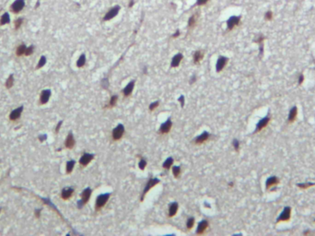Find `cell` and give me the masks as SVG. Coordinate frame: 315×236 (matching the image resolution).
Masks as SVG:
<instances>
[{
	"instance_id": "cell-24",
	"label": "cell",
	"mask_w": 315,
	"mask_h": 236,
	"mask_svg": "<svg viewBox=\"0 0 315 236\" xmlns=\"http://www.w3.org/2000/svg\"><path fill=\"white\" fill-rule=\"evenodd\" d=\"M204 57V53L202 51H196L193 53V63L198 64Z\"/></svg>"
},
{
	"instance_id": "cell-48",
	"label": "cell",
	"mask_w": 315,
	"mask_h": 236,
	"mask_svg": "<svg viewBox=\"0 0 315 236\" xmlns=\"http://www.w3.org/2000/svg\"><path fill=\"white\" fill-rule=\"evenodd\" d=\"M46 138H47V136H46V135H44V136H40V137H39V139H40L41 141H44Z\"/></svg>"
},
{
	"instance_id": "cell-13",
	"label": "cell",
	"mask_w": 315,
	"mask_h": 236,
	"mask_svg": "<svg viewBox=\"0 0 315 236\" xmlns=\"http://www.w3.org/2000/svg\"><path fill=\"white\" fill-rule=\"evenodd\" d=\"M298 115V107L297 106H293L292 108L289 111L288 116V123H294L296 121V118Z\"/></svg>"
},
{
	"instance_id": "cell-39",
	"label": "cell",
	"mask_w": 315,
	"mask_h": 236,
	"mask_svg": "<svg viewBox=\"0 0 315 236\" xmlns=\"http://www.w3.org/2000/svg\"><path fill=\"white\" fill-rule=\"evenodd\" d=\"M265 19L266 20H272V19H273V12L271 11V10H268V11H266L265 14Z\"/></svg>"
},
{
	"instance_id": "cell-35",
	"label": "cell",
	"mask_w": 315,
	"mask_h": 236,
	"mask_svg": "<svg viewBox=\"0 0 315 236\" xmlns=\"http://www.w3.org/2000/svg\"><path fill=\"white\" fill-rule=\"evenodd\" d=\"M172 173H173V175H174L176 178L179 177V175L181 174V167L179 166H174L172 168Z\"/></svg>"
},
{
	"instance_id": "cell-32",
	"label": "cell",
	"mask_w": 315,
	"mask_h": 236,
	"mask_svg": "<svg viewBox=\"0 0 315 236\" xmlns=\"http://www.w3.org/2000/svg\"><path fill=\"white\" fill-rule=\"evenodd\" d=\"M172 163H173V159L172 158H168L164 162V163H163V165H162V166H163L164 169H170V166L172 165Z\"/></svg>"
},
{
	"instance_id": "cell-27",
	"label": "cell",
	"mask_w": 315,
	"mask_h": 236,
	"mask_svg": "<svg viewBox=\"0 0 315 236\" xmlns=\"http://www.w3.org/2000/svg\"><path fill=\"white\" fill-rule=\"evenodd\" d=\"M196 20H197V15H193L191 16V18L189 19L188 20V27L189 28H193L195 26V24H196Z\"/></svg>"
},
{
	"instance_id": "cell-43",
	"label": "cell",
	"mask_w": 315,
	"mask_h": 236,
	"mask_svg": "<svg viewBox=\"0 0 315 236\" xmlns=\"http://www.w3.org/2000/svg\"><path fill=\"white\" fill-rule=\"evenodd\" d=\"M209 1V0H196V6H203V5H205L206 3H208Z\"/></svg>"
},
{
	"instance_id": "cell-19",
	"label": "cell",
	"mask_w": 315,
	"mask_h": 236,
	"mask_svg": "<svg viewBox=\"0 0 315 236\" xmlns=\"http://www.w3.org/2000/svg\"><path fill=\"white\" fill-rule=\"evenodd\" d=\"M208 138H209V134L208 132H204V133H202L200 136H198L196 138H195L194 142H195V144L199 145V144H202V143L205 142Z\"/></svg>"
},
{
	"instance_id": "cell-42",
	"label": "cell",
	"mask_w": 315,
	"mask_h": 236,
	"mask_svg": "<svg viewBox=\"0 0 315 236\" xmlns=\"http://www.w3.org/2000/svg\"><path fill=\"white\" fill-rule=\"evenodd\" d=\"M232 144H233L234 148H235L236 151H239V148H240V142H239V140H237V139H234Z\"/></svg>"
},
{
	"instance_id": "cell-16",
	"label": "cell",
	"mask_w": 315,
	"mask_h": 236,
	"mask_svg": "<svg viewBox=\"0 0 315 236\" xmlns=\"http://www.w3.org/2000/svg\"><path fill=\"white\" fill-rule=\"evenodd\" d=\"M171 125H172V123H171L170 119L169 118V119H168L165 123H163V124L161 125V126H160V128H159V132H160L161 134H167V133H169L170 130V128H171Z\"/></svg>"
},
{
	"instance_id": "cell-49",
	"label": "cell",
	"mask_w": 315,
	"mask_h": 236,
	"mask_svg": "<svg viewBox=\"0 0 315 236\" xmlns=\"http://www.w3.org/2000/svg\"><path fill=\"white\" fill-rule=\"evenodd\" d=\"M134 4H135V0H131L130 3L128 4V7H132L134 6Z\"/></svg>"
},
{
	"instance_id": "cell-4",
	"label": "cell",
	"mask_w": 315,
	"mask_h": 236,
	"mask_svg": "<svg viewBox=\"0 0 315 236\" xmlns=\"http://www.w3.org/2000/svg\"><path fill=\"white\" fill-rule=\"evenodd\" d=\"M124 133H125V127L123 125H118L113 130V134H112V137H113V140H119V139H121L122 137L124 136Z\"/></svg>"
},
{
	"instance_id": "cell-18",
	"label": "cell",
	"mask_w": 315,
	"mask_h": 236,
	"mask_svg": "<svg viewBox=\"0 0 315 236\" xmlns=\"http://www.w3.org/2000/svg\"><path fill=\"white\" fill-rule=\"evenodd\" d=\"M182 53H177V55H175L174 56H173L172 57V59H171V63H170V67L171 68H177L179 65H180V63H181V61L182 60Z\"/></svg>"
},
{
	"instance_id": "cell-9",
	"label": "cell",
	"mask_w": 315,
	"mask_h": 236,
	"mask_svg": "<svg viewBox=\"0 0 315 236\" xmlns=\"http://www.w3.org/2000/svg\"><path fill=\"white\" fill-rule=\"evenodd\" d=\"M228 61H229V59H228L226 56H219L218 61H216V71L220 72L226 67Z\"/></svg>"
},
{
	"instance_id": "cell-36",
	"label": "cell",
	"mask_w": 315,
	"mask_h": 236,
	"mask_svg": "<svg viewBox=\"0 0 315 236\" xmlns=\"http://www.w3.org/2000/svg\"><path fill=\"white\" fill-rule=\"evenodd\" d=\"M33 52H34V45H30V46L27 47L26 52H25V56H31L32 53H33Z\"/></svg>"
},
{
	"instance_id": "cell-10",
	"label": "cell",
	"mask_w": 315,
	"mask_h": 236,
	"mask_svg": "<svg viewBox=\"0 0 315 236\" xmlns=\"http://www.w3.org/2000/svg\"><path fill=\"white\" fill-rule=\"evenodd\" d=\"M269 122H270V117H269V115L264 117L263 119H261V120L257 123V125H256V129H255L254 132L257 133V132H260L261 130H263L264 128L268 125Z\"/></svg>"
},
{
	"instance_id": "cell-23",
	"label": "cell",
	"mask_w": 315,
	"mask_h": 236,
	"mask_svg": "<svg viewBox=\"0 0 315 236\" xmlns=\"http://www.w3.org/2000/svg\"><path fill=\"white\" fill-rule=\"evenodd\" d=\"M177 210H178V204L176 202L170 204V208H169V217L175 216V214L177 213Z\"/></svg>"
},
{
	"instance_id": "cell-45",
	"label": "cell",
	"mask_w": 315,
	"mask_h": 236,
	"mask_svg": "<svg viewBox=\"0 0 315 236\" xmlns=\"http://www.w3.org/2000/svg\"><path fill=\"white\" fill-rule=\"evenodd\" d=\"M63 124V122L62 121H60L58 124H57V125H56V132L57 133L58 131H59V129H60V127H61V125Z\"/></svg>"
},
{
	"instance_id": "cell-25",
	"label": "cell",
	"mask_w": 315,
	"mask_h": 236,
	"mask_svg": "<svg viewBox=\"0 0 315 236\" xmlns=\"http://www.w3.org/2000/svg\"><path fill=\"white\" fill-rule=\"evenodd\" d=\"M10 22V17H9V14L8 13H4L1 18H0V25L3 26V25H6V24H8Z\"/></svg>"
},
{
	"instance_id": "cell-40",
	"label": "cell",
	"mask_w": 315,
	"mask_h": 236,
	"mask_svg": "<svg viewBox=\"0 0 315 236\" xmlns=\"http://www.w3.org/2000/svg\"><path fill=\"white\" fill-rule=\"evenodd\" d=\"M146 165H147V162H146V160H144V159L141 160L140 162H139V164H138V166H139V168H140L141 170H144L145 167H146Z\"/></svg>"
},
{
	"instance_id": "cell-14",
	"label": "cell",
	"mask_w": 315,
	"mask_h": 236,
	"mask_svg": "<svg viewBox=\"0 0 315 236\" xmlns=\"http://www.w3.org/2000/svg\"><path fill=\"white\" fill-rule=\"evenodd\" d=\"M22 110H23V106H20V107H19V108L13 110L11 113H10V114H9V119L11 120V121H16V120H18L19 118L20 117V115H21Z\"/></svg>"
},
{
	"instance_id": "cell-15",
	"label": "cell",
	"mask_w": 315,
	"mask_h": 236,
	"mask_svg": "<svg viewBox=\"0 0 315 236\" xmlns=\"http://www.w3.org/2000/svg\"><path fill=\"white\" fill-rule=\"evenodd\" d=\"M51 96V91L50 90H43L41 93L40 96V102L42 104H45L48 102Z\"/></svg>"
},
{
	"instance_id": "cell-50",
	"label": "cell",
	"mask_w": 315,
	"mask_h": 236,
	"mask_svg": "<svg viewBox=\"0 0 315 236\" xmlns=\"http://www.w3.org/2000/svg\"><path fill=\"white\" fill-rule=\"evenodd\" d=\"M40 212H41V210H40V209L35 210V216H36L37 218H39V217H40Z\"/></svg>"
},
{
	"instance_id": "cell-26",
	"label": "cell",
	"mask_w": 315,
	"mask_h": 236,
	"mask_svg": "<svg viewBox=\"0 0 315 236\" xmlns=\"http://www.w3.org/2000/svg\"><path fill=\"white\" fill-rule=\"evenodd\" d=\"M26 49H27V47H26V45H23V44L20 45H19L18 48H17V50H16V55H17L18 56H21L25 55Z\"/></svg>"
},
{
	"instance_id": "cell-37",
	"label": "cell",
	"mask_w": 315,
	"mask_h": 236,
	"mask_svg": "<svg viewBox=\"0 0 315 236\" xmlns=\"http://www.w3.org/2000/svg\"><path fill=\"white\" fill-rule=\"evenodd\" d=\"M22 23H23V19L19 18L18 19H16V21H15V30H19L21 27V25H22Z\"/></svg>"
},
{
	"instance_id": "cell-44",
	"label": "cell",
	"mask_w": 315,
	"mask_h": 236,
	"mask_svg": "<svg viewBox=\"0 0 315 236\" xmlns=\"http://www.w3.org/2000/svg\"><path fill=\"white\" fill-rule=\"evenodd\" d=\"M303 81H304V76H303V74L301 73V74H299V79H298V83H299V85H301V84L303 83Z\"/></svg>"
},
{
	"instance_id": "cell-1",
	"label": "cell",
	"mask_w": 315,
	"mask_h": 236,
	"mask_svg": "<svg viewBox=\"0 0 315 236\" xmlns=\"http://www.w3.org/2000/svg\"><path fill=\"white\" fill-rule=\"evenodd\" d=\"M109 197H110V194H102V195H100L99 197H97L96 203H95V209H96V211L100 210L101 209L103 208V206L107 203Z\"/></svg>"
},
{
	"instance_id": "cell-51",
	"label": "cell",
	"mask_w": 315,
	"mask_h": 236,
	"mask_svg": "<svg viewBox=\"0 0 315 236\" xmlns=\"http://www.w3.org/2000/svg\"><path fill=\"white\" fill-rule=\"evenodd\" d=\"M39 6H40V1H38V2H37V4L35 5V7H35V9H37V8L39 7Z\"/></svg>"
},
{
	"instance_id": "cell-8",
	"label": "cell",
	"mask_w": 315,
	"mask_h": 236,
	"mask_svg": "<svg viewBox=\"0 0 315 236\" xmlns=\"http://www.w3.org/2000/svg\"><path fill=\"white\" fill-rule=\"evenodd\" d=\"M159 183V180L155 179V178H151V179L147 182V186H146V187H145V189H144V191H143V195H142V197H141V201H143V199H144V197H145V196H146L147 193L152 187H154L156 185H158Z\"/></svg>"
},
{
	"instance_id": "cell-29",
	"label": "cell",
	"mask_w": 315,
	"mask_h": 236,
	"mask_svg": "<svg viewBox=\"0 0 315 236\" xmlns=\"http://www.w3.org/2000/svg\"><path fill=\"white\" fill-rule=\"evenodd\" d=\"M6 88L7 89H10V88H12V86L14 85V77H13V75L11 74V75H10V76L8 77V79H7V81H6Z\"/></svg>"
},
{
	"instance_id": "cell-30",
	"label": "cell",
	"mask_w": 315,
	"mask_h": 236,
	"mask_svg": "<svg viewBox=\"0 0 315 236\" xmlns=\"http://www.w3.org/2000/svg\"><path fill=\"white\" fill-rule=\"evenodd\" d=\"M314 186H315V183H311V182H309V183L297 184V186L299 187L300 189H307V188H310V187Z\"/></svg>"
},
{
	"instance_id": "cell-46",
	"label": "cell",
	"mask_w": 315,
	"mask_h": 236,
	"mask_svg": "<svg viewBox=\"0 0 315 236\" xmlns=\"http://www.w3.org/2000/svg\"><path fill=\"white\" fill-rule=\"evenodd\" d=\"M179 102H181L182 106H183V105H184V97H183V96H181V97L179 98Z\"/></svg>"
},
{
	"instance_id": "cell-5",
	"label": "cell",
	"mask_w": 315,
	"mask_h": 236,
	"mask_svg": "<svg viewBox=\"0 0 315 236\" xmlns=\"http://www.w3.org/2000/svg\"><path fill=\"white\" fill-rule=\"evenodd\" d=\"M241 22V17L240 16H231L229 19L227 20V27L229 30H233L236 26H238Z\"/></svg>"
},
{
	"instance_id": "cell-52",
	"label": "cell",
	"mask_w": 315,
	"mask_h": 236,
	"mask_svg": "<svg viewBox=\"0 0 315 236\" xmlns=\"http://www.w3.org/2000/svg\"><path fill=\"white\" fill-rule=\"evenodd\" d=\"M193 80H195V77H193V78H192V79H191V83H193Z\"/></svg>"
},
{
	"instance_id": "cell-38",
	"label": "cell",
	"mask_w": 315,
	"mask_h": 236,
	"mask_svg": "<svg viewBox=\"0 0 315 236\" xmlns=\"http://www.w3.org/2000/svg\"><path fill=\"white\" fill-rule=\"evenodd\" d=\"M194 225V219L193 218H190L188 219L187 220V223H186V226H187V229L191 230L193 228V226Z\"/></svg>"
},
{
	"instance_id": "cell-28",
	"label": "cell",
	"mask_w": 315,
	"mask_h": 236,
	"mask_svg": "<svg viewBox=\"0 0 315 236\" xmlns=\"http://www.w3.org/2000/svg\"><path fill=\"white\" fill-rule=\"evenodd\" d=\"M85 64H86V56L84 55V53H82L77 61V66H78V68H82L85 66Z\"/></svg>"
},
{
	"instance_id": "cell-2",
	"label": "cell",
	"mask_w": 315,
	"mask_h": 236,
	"mask_svg": "<svg viewBox=\"0 0 315 236\" xmlns=\"http://www.w3.org/2000/svg\"><path fill=\"white\" fill-rule=\"evenodd\" d=\"M25 7V0H15L10 6V10L14 13L18 14Z\"/></svg>"
},
{
	"instance_id": "cell-17",
	"label": "cell",
	"mask_w": 315,
	"mask_h": 236,
	"mask_svg": "<svg viewBox=\"0 0 315 236\" xmlns=\"http://www.w3.org/2000/svg\"><path fill=\"white\" fill-rule=\"evenodd\" d=\"M74 193V189L71 188V187H67V188H64L62 190V193H61V197L63 199L67 200L68 198H70L73 195Z\"/></svg>"
},
{
	"instance_id": "cell-3",
	"label": "cell",
	"mask_w": 315,
	"mask_h": 236,
	"mask_svg": "<svg viewBox=\"0 0 315 236\" xmlns=\"http://www.w3.org/2000/svg\"><path fill=\"white\" fill-rule=\"evenodd\" d=\"M291 217V208L290 207H285L283 211L281 212L280 216L276 219V223L280 221H288Z\"/></svg>"
},
{
	"instance_id": "cell-22",
	"label": "cell",
	"mask_w": 315,
	"mask_h": 236,
	"mask_svg": "<svg viewBox=\"0 0 315 236\" xmlns=\"http://www.w3.org/2000/svg\"><path fill=\"white\" fill-rule=\"evenodd\" d=\"M135 87V80H132L130 83H128V85H126V87L124 89V95L125 96H129L130 94L132 93L133 90Z\"/></svg>"
},
{
	"instance_id": "cell-11",
	"label": "cell",
	"mask_w": 315,
	"mask_h": 236,
	"mask_svg": "<svg viewBox=\"0 0 315 236\" xmlns=\"http://www.w3.org/2000/svg\"><path fill=\"white\" fill-rule=\"evenodd\" d=\"M279 183H280V181H279V179L276 176H270L265 182V187H266L267 190H269L272 187L277 186Z\"/></svg>"
},
{
	"instance_id": "cell-41",
	"label": "cell",
	"mask_w": 315,
	"mask_h": 236,
	"mask_svg": "<svg viewBox=\"0 0 315 236\" xmlns=\"http://www.w3.org/2000/svg\"><path fill=\"white\" fill-rule=\"evenodd\" d=\"M158 106H159V102H153V103H151V104L149 105V111L155 110Z\"/></svg>"
},
{
	"instance_id": "cell-7",
	"label": "cell",
	"mask_w": 315,
	"mask_h": 236,
	"mask_svg": "<svg viewBox=\"0 0 315 236\" xmlns=\"http://www.w3.org/2000/svg\"><path fill=\"white\" fill-rule=\"evenodd\" d=\"M90 195H91V189L90 188H86L81 194V200L79 201L78 205H79V208H81L83 205H85V204L89 201L90 197Z\"/></svg>"
},
{
	"instance_id": "cell-31",
	"label": "cell",
	"mask_w": 315,
	"mask_h": 236,
	"mask_svg": "<svg viewBox=\"0 0 315 236\" xmlns=\"http://www.w3.org/2000/svg\"><path fill=\"white\" fill-rule=\"evenodd\" d=\"M75 163H76L75 160H69V162H67V174H71L72 173L73 168L75 166Z\"/></svg>"
},
{
	"instance_id": "cell-6",
	"label": "cell",
	"mask_w": 315,
	"mask_h": 236,
	"mask_svg": "<svg viewBox=\"0 0 315 236\" xmlns=\"http://www.w3.org/2000/svg\"><path fill=\"white\" fill-rule=\"evenodd\" d=\"M120 7H119V6H115V7H112L110 10H109V11H108L105 15H104V17H103V21H108V20H111L112 19H113L114 17H116L117 15H118V13H119V10H120Z\"/></svg>"
},
{
	"instance_id": "cell-12",
	"label": "cell",
	"mask_w": 315,
	"mask_h": 236,
	"mask_svg": "<svg viewBox=\"0 0 315 236\" xmlns=\"http://www.w3.org/2000/svg\"><path fill=\"white\" fill-rule=\"evenodd\" d=\"M93 157H94V156H93L92 154H90V153H84V154L82 155V157L80 158V160H79V163H80V165H81V166H83V167L87 166V165H88V164L91 162V160H92Z\"/></svg>"
},
{
	"instance_id": "cell-34",
	"label": "cell",
	"mask_w": 315,
	"mask_h": 236,
	"mask_svg": "<svg viewBox=\"0 0 315 236\" xmlns=\"http://www.w3.org/2000/svg\"><path fill=\"white\" fill-rule=\"evenodd\" d=\"M117 99H118V97H117V95H113V96H112V97H111L110 102H109V104H108V106H107V107H110V108H111V107H113V106H114V105L116 104Z\"/></svg>"
},
{
	"instance_id": "cell-33",
	"label": "cell",
	"mask_w": 315,
	"mask_h": 236,
	"mask_svg": "<svg viewBox=\"0 0 315 236\" xmlns=\"http://www.w3.org/2000/svg\"><path fill=\"white\" fill-rule=\"evenodd\" d=\"M45 64H46V57L45 56H41V58H40V60H39V63H38V65H37V69H39V68H42L43 66H44L45 65Z\"/></svg>"
},
{
	"instance_id": "cell-20",
	"label": "cell",
	"mask_w": 315,
	"mask_h": 236,
	"mask_svg": "<svg viewBox=\"0 0 315 236\" xmlns=\"http://www.w3.org/2000/svg\"><path fill=\"white\" fill-rule=\"evenodd\" d=\"M208 220H202V221L199 223L198 227H197V231H196L197 234H202V233H204L205 231L208 229Z\"/></svg>"
},
{
	"instance_id": "cell-47",
	"label": "cell",
	"mask_w": 315,
	"mask_h": 236,
	"mask_svg": "<svg viewBox=\"0 0 315 236\" xmlns=\"http://www.w3.org/2000/svg\"><path fill=\"white\" fill-rule=\"evenodd\" d=\"M178 36H180V30H176V33H175L174 34H173L171 37H172V38H177Z\"/></svg>"
},
{
	"instance_id": "cell-21",
	"label": "cell",
	"mask_w": 315,
	"mask_h": 236,
	"mask_svg": "<svg viewBox=\"0 0 315 236\" xmlns=\"http://www.w3.org/2000/svg\"><path fill=\"white\" fill-rule=\"evenodd\" d=\"M64 146H66L67 148H72L75 146V138H74L72 133L68 134V136L66 139V142H64Z\"/></svg>"
}]
</instances>
